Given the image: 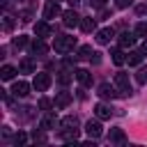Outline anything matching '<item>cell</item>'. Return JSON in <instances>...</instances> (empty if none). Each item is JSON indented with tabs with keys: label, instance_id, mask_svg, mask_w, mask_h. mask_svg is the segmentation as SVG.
Returning <instances> with one entry per match:
<instances>
[{
	"label": "cell",
	"instance_id": "cell-1",
	"mask_svg": "<svg viewBox=\"0 0 147 147\" xmlns=\"http://www.w3.org/2000/svg\"><path fill=\"white\" fill-rule=\"evenodd\" d=\"M74 46H76V37H69V34H60V37H55V41H53V51L55 53H69V51H74Z\"/></svg>",
	"mask_w": 147,
	"mask_h": 147
},
{
	"label": "cell",
	"instance_id": "cell-2",
	"mask_svg": "<svg viewBox=\"0 0 147 147\" xmlns=\"http://www.w3.org/2000/svg\"><path fill=\"white\" fill-rule=\"evenodd\" d=\"M115 87L119 90V94L122 96H131V80H129V74H124V71H117L115 74Z\"/></svg>",
	"mask_w": 147,
	"mask_h": 147
},
{
	"label": "cell",
	"instance_id": "cell-3",
	"mask_svg": "<svg viewBox=\"0 0 147 147\" xmlns=\"http://www.w3.org/2000/svg\"><path fill=\"white\" fill-rule=\"evenodd\" d=\"M51 74H46V71H41V74H37L34 76V80H32V87L37 90V92H46L48 87H51Z\"/></svg>",
	"mask_w": 147,
	"mask_h": 147
},
{
	"label": "cell",
	"instance_id": "cell-4",
	"mask_svg": "<svg viewBox=\"0 0 147 147\" xmlns=\"http://www.w3.org/2000/svg\"><path fill=\"white\" fill-rule=\"evenodd\" d=\"M85 133L92 138V140H96V138H101V133H103V126H101V122H99V117L96 119H90L87 124H85Z\"/></svg>",
	"mask_w": 147,
	"mask_h": 147
},
{
	"label": "cell",
	"instance_id": "cell-5",
	"mask_svg": "<svg viewBox=\"0 0 147 147\" xmlns=\"http://www.w3.org/2000/svg\"><path fill=\"white\" fill-rule=\"evenodd\" d=\"M62 23L67 28H76V25H80V16L74 9H67V11H62Z\"/></svg>",
	"mask_w": 147,
	"mask_h": 147
},
{
	"label": "cell",
	"instance_id": "cell-6",
	"mask_svg": "<svg viewBox=\"0 0 147 147\" xmlns=\"http://www.w3.org/2000/svg\"><path fill=\"white\" fill-rule=\"evenodd\" d=\"M96 94H99L101 99H115L119 92L115 90V85H110V83H101V85H99V90H96Z\"/></svg>",
	"mask_w": 147,
	"mask_h": 147
},
{
	"label": "cell",
	"instance_id": "cell-7",
	"mask_svg": "<svg viewBox=\"0 0 147 147\" xmlns=\"http://www.w3.org/2000/svg\"><path fill=\"white\" fill-rule=\"evenodd\" d=\"M57 124H60V119H57L53 113H44V117H41V122H39V129L51 131V129H55Z\"/></svg>",
	"mask_w": 147,
	"mask_h": 147
},
{
	"label": "cell",
	"instance_id": "cell-8",
	"mask_svg": "<svg viewBox=\"0 0 147 147\" xmlns=\"http://www.w3.org/2000/svg\"><path fill=\"white\" fill-rule=\"evenodd\" d=\"M62 11H60V5H57V0H48L46 5H44V18H55V16H60Z\"/></svg>",
	"mask_w": 147,
	"mask_h": 147
},
{
	"label": "cell",
	"instance_id": "cell-9",
	"mask_svg": "<svg viewBox=\"0 0 147 147\" xmlns=\"http://www.w3.org/2000/svg\"><path fill=\"white\" fill-rule=\"evenodd\" d=\"M34 34H37V39H46V37L53 34V30L46 21H39V23H34Z\"/></svg>",
	"mask_w": 147,
	"mask_h": 147
},
{
	"label": "cell",
	"instance_id": "cell-10",
	"mask_svg": "<svg viewBox=\"0 0 147 147\" xmlns=\"http://www.w3.org/2000/svg\"><path fill=\"white\" fill-rule=\"evenodd\" d=\"M11 94H14V96L25 99V96L30 94V85H28L25 80H16V83H14V87H11Z\"/></svg>",
	"mask_w": 147,
	"mask_h": 147
},
{
	"label": "cell",
	"instance_id": "cell-11",
	"mask_svg": "<svg viewBox=\"0 0 147 147\" xmlns=\"http://www.w3.org/2000/svg\"><path fill=\"white\" fill-rule=\"evenodd\" d=\"M113 113H115V110H113L108 103H96V106H94V115H96L99 119H110Z\"/></svg>",
	"mask_w": 147,
	"mask_h": 147
},
{
	"label": "cell",
	"instance_id": "cell-12",
	"mask_svg": "<svg viewBox=\"0 0 147 147\" xmlns=\"http://www.w3.org/2000/svg\"><path fill=\"white\" fill-rule=\"evenodd\" d=\"M115 37V30L113 28H101L99 32H96V41L101 44V46H106V44H110V39Z\"/></svg>",
	"mask_w": 147,
	"mask_h": 147
},
{
	"label": "cell",
	"instance_id": "cell-13",
	"mask_svg": "<svg viewBox=\"0 0 147 147\" xmlns=\"http://www.w3.org/2000/svg\"><path fill=\"white\" fill-rule=\"evenodd\" d=\"M74 76H76V80H78L83 87L92 85V74H90L87 69H76V71H74Z\"/></svg>",
	"mask_w": 147,
	"mask_h": 147
},
{
	"label": "cell",
	"instance_id": "cell-14",
	"mask_svg": "<svg viewBox=\"0 0 147 147\" xmlns=\"http://www.w3.org/2000/svg\"><path fill=\"white\" fill-rule=\"evenodd\" d=\"M18 74H34V60L32 57H23L18 62Z\"/></svg>",
	"mask_w": 147,
	"mask_h": 147
},
{
	"label": "cell",
	"instance_id": "cell-15",
	"mask_svg": "<svg viewBox=\"0 0 147 147\" xmlns=\"http://www.w3.org/2000/svg\"><path fill=\"white\" fill-rule=\"evenodd\" d=\"M136 44V32H122L119 34V46L122 48H131Z\"/></svg>",
	"mask_w": 147,
	"mask_h": 147
},
{
	"label": "cell",
	"instance_id": "cell-16",
	"mask_svg": "<svg viewBox=\"0 0 147 147\" xmlns=\"http://www.w3.org/2000/svg\"><path fill=\"white\" fill-rule=\"evenodd\" d=\"M142 51H131L129 55H126V62H129V67H138L140 62H142Z\"/></svg>",
	"mask_w": 147,
	"mask_h": 147
},
{
	"label": "cell",
	"instance_id": "cell-17",
	"mask_svg": "<svg viewBox=\"0 0 147 147\" xmlns=\"http://www.w3.org/2000/svg\"><path fill=\"white\" fill-rule=\"evenodd\" d=\"M69 103H71V94L69 92H60L55 96V108H67Z\"/></svg>",
	"mask_w": 147,
	"mask_h": 147
},
{
	"label": "cell",
	"instance_id": "cell-18",
	"mask_svg": "<svg viewBox=\"0 0 147 147\" xmlns=\"http://www.w3.org/2000/svg\"><path fill=\"white\" fill-rule=\"evenodd\" d=\"M60 126H62V129H78V117L67 115V117H62V119H60Z\"/></svg>",
	"mask_w": 147,
	"mask_h": 147
},
{
	"label": "cell",
	"instance_id": "cell-19",
	"mask_svg": "<svg viewBox=\"0 0 147 147\" xmlns=\"http://www.w3.org/2000/svg\"><path fill=\"white\" fill-rule=\"evenodd\" d=\"M16 76V67H11V64H5L2 69H0V78L2 80H11Z\"/></svg>",
	"mask_w": 147,
	"mask_h": 147
},
{
	"label": "cell",
	"instance_id": "cell-20",
	"mask_svg": "<svg viewBox=\"0 0 147 147\" xmlns=\"http://www.w3.org/2000/svg\"><path fill=\"white\" fill-rule=\"evenodd\" d=\"M32 53H37V55H46V53H48L46 41H44V39H37V41L32 44Z\"/></svg>",
	"mask_w": 147,
	"mask_h": 147
},
{
	"label": "cell",
	"instance_id": "cell-21",
	"mask_svg": "<svg viewBox=\"0 0 147 147\" xmlns=\"http://www.w3.org/2000/svg\"><path fill=\"white\" fill-rule=\"evenodd\" d=\"M60 138H62V140H74V142H76L78 129H62V131H60Z\"/></svg>",
	"mask_w": 147,
	"mask_h": 147
},
{
	"label": "cell",
	"instance_id": "cell-22",
	"mask_svg": "<svg viewBox=\"0 0 147 147\" xmlns=\"http://www.w3.org/2000/svg\"><path fill=\"white\" fill-rule=\"evenodd\" d=\"M96 28V21L94 18H80V30L83 32H92Z\"/></svg>",
	"mask_w": 147,
	"mask_h": 147
},
{
	"label": "cell",
	"instance_id": "cell-23",
	"mask_svg": "<svg viewBox=\"0 0 147 147\" xmlns=\"http://www.w3.org/2000/svg\"><path fill=\"white\" fill-rule=\"evenodd\" d=\"M92 53H94V51H92V46H80L76 57H78V60H92Z\"/></svg>",
	"mask_w": 147,
	"mask_h": 147
},
{
	"label": "cell",
	"instance_id": "cell-24",
	"mask_svg": "<svg viewBox=\"0 0 147 147\" xmlns=\"http://www.w3.org/2000/svg\"><path fill=\"white\" fill-rule=\"evenodd\" d=\"M108 140H110V142H124V131H122V129H110Z\"/></svg>",
	"mask_w": 147,
	"mask_h": 147
},
{
	"label": "cell",
	"instance_id": "cell-25",
	"mask_svg": "<svg viewBox=\"0 0 147 147\" xmlns=\"http://www.w3.org/2000/svg\"><path fill=\"white\" fill-rule=\"evenodd\" d=\"M110 55H113V62H115V64H124V62H126V55H124L122 48H115Z\"/></svg>",
	"mask_w": 147,
	"mask_h": 147
},
{
	"label": "cell",
	"instance_id": "cell-26",
	"mask_svg": "<svg viewBox=\"0 0 147 147\" xmlns=\"http://www.w3.org/2000/svg\"><path fill=\"white\" fill-rule=\"evenodd\" d=\"M37 106H39V110H44V113H48V110H51V108L55 106V101H51V99H46V96H41Z\"/></svg>",
	"mask_w": 147,
	"mask_h": 147
},
{
	"label": "cell",
	"instance_id": "cell-27",
	"mask_svg": "<svg viewBox=\"0 0 147 147\" xmlns=\"http://www.w3.org/2000/svg\"><path fill=\"white\" fill-rule=\"evenodd\" d=\"M11 46H14V48H25V46H28V37H23V34L14 37V39H11Z\"/></svg>",
	"mask_w": 147,
	"mask_h": 147
},
{
	"label": "cell",
	"instance_id": "cell-28",
	"mask_svg": "<svg viewBox=\"0 0 147 147\" xmlns=\"http://www.w3.org/2000/svg\"><path fill=\"white\" fill-rule=\"evenodd\" d=\"M136 78H138V83H140V85H147V67H140V69H138V74H136Z\"/></svg>",
	"mask_w": 147,
	"mask_h": 147
},
{
	"label": "cell",
	"instance_id": "cell-29",
	"mask_svg": "<svg viewBox=\"0 0 147 147\" xmlns=\"http://www.w3.org/2000/svg\"><path fill=\"white\" fill-rule=\"evenodd\" d=\"M25 142H28V136H25L23 131H18V133L14 136V145H16V147H21V145H25Z\"/></svg>",
	"mask_w": 147,
	"mask_h": 147
},
{
	"label": "cell",
	"instance_id": "cell-30",
	"mask_svg": "<svg viewBox=\"0 0 147 147\" xmlns=\"http://www.w3.org/2000/svg\"><path fill=\"white\" fill-rule=\"evenodd\" d=\"M133 32H136V37H147V23H145V21H142V23H138Z\"/></svg>",
	"mask_w": 147,
	"mask_h": 147
},
{
	"label": "cell",
	"instance_id": "cell-31",
	"mask_svg": "<svg viewBox=\"0 0 147 147\" xmlns=\"http://www.w3.org/2000/svg\"><path fill=\"white\" fill-rule=\"evenodd\" d=\"M69 80H71V71H67V69H64V71H60V76H57V83L67 85Z\"/></svg>",
	"mask_w": 147,
	"mask_h": 147
},
{
	"label": "cell",
	"instance_id": "cell-32",
	"mask_svg": "<svg viewBox=\"0 0 147 147\" xmlns=\"http://www.w3.org/2000/svg\"><path fill=\"white\" fill-rule=\"evenodd\" d=\"M11 28H14V21H11V16H5V21H2V30H5V32H9Z\"/></svg>",
	"mask_w": 147,
	"mask_h": 147
},
{
	"label": "cell",
	"instance_id": "cell-33",
	"mask_svg": "<svg viewBox=\"0 0 147 147\" xmlns=\"http://www.w3.org/2000/svg\"><path fill=\"white\" fill-rule=\"evenodd\" d=\"M30 18H32V9H23V11H21V21H23V23H28Z\"/></svg>",
	"mask_w": 147,
	"mask_h": 147
},
{
	"label": "cell",
	"instance_id": "cell-34",
	"mask_svg": "<svg viewBox=\"0 0 147 147\" xmlns=\"http://www.w3.org/2000/svg\"><path fill=\"white\" fill-rule=\"evenodd\" d=\"M41 131H44V129H41ZM41 131H39V133H37V131L32 133V140H34V142H46V136H44Z\"/></svg>",
	"mask_w": 147,
	"mask_h": 147
},
{
	"label": "cell",
	"instance_id": "cell-35",
	"mask_svg": "<svg viewBox=\"0 0 147 147\" xmlns=\"http://www.w3.org/2000/svg\"><path fill=\"white\" fill-rule=\"evenodd\" d=\"M2 138H5V140L11 138V129H9V126H2Z\"/></svg>",
	"mask_w": 147,
	"mask_h": 147
},
{
	"label": "cell",
	"instance_id": "cell-36",
	"mask_svg": "<svg viewBox=\"0 0 147 147\" xmlns=\"http://www.w3.org/2000/svg\"><path fill=\"white\" fill-rule=\"evenodd\" d=\"M129 5H133V0H117V7H119V9H124V7H129Z\"/></svg>",
	"mask_w": 147,
	"mask_h": 147
},
{
	"label": "cell",
	"instance_id": "cell-37",
	"mask_svg": "<svg viewBox=\"0 0 147 147\" xmlns=\"http://www.w3.org/2000/svg\"><path fill=\"white\" fill-rule=\"evenodd\" d=\"M99 62H101V53L94 51V53H92V64H99Z\"/></svg>",
	"mask_w": 147,
	"mask_h": 147
},
{
	"label": "cell",
	"instance_id": "cell-38",
	"mask_svg": "<svg viewBox=\"0 0 147 147\" xmlns=\"http://www.w3.org/2000/svg\"><path fill=\"white\" fill-rule=\"evenodd\" d=\"M92 5H94L96 9H103V5H106V0H92Z\"/></svg>",
	"mask_w": 147,
	"mask_h": 147
},
{
	"label": "cell",
	"instance_id": "cell-39",
	"mask_svg": "<svg viewBox=\"0 0 147 147\" xmlns=\"http://www.w3.org/2000/svg\"><path fill=\"white\" fill-rule=\"evenodd\" d=\"M136 11H138V14H147V5H138Z\"/></svg>",
	"mask_w": 147,
	"mask_h": 147
},
{
	"label": "cell",
	"instance_id": "cell-40",
	"mask_svg": "<svg viewBox=\"0 0 147 147\" xmlns=\"http://www.w3.org/2000/svg\"><path fill=\"white\" fill-rule=\"evenodd\" d=\"M140 51H142V53L147 55V39H145V44H142V48H140Z\"/></svg>",
	"mask_w": 147,
	"mask_h": 147
},
{
	"label": "cell",
	"instance_id": "cell-41",
	"mask_svg": "<svg viewBox=\"0 0 147 147\" xmlns=\"http://www.w3.org/2000/svg\"><path fill=\"white\" fill-rule=\"evenodd\" d=\"M69 2H71V5H76V2H78V0H69Z\"/></svg>",
	"mask_w": 147,
	"mask_h": 147
}]
</instances>
